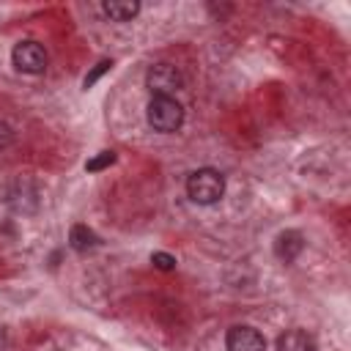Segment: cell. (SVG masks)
<instances>
[{
  "instance_id": "obj_4",
  "label": "cell",
  "mask_w": 351,
  "mask_h": 351,
  "mask_svg": "<svg viewBox=\"0 0 351 351\" xmlns=\"http://www.w3.org/2000/svg\"><path fill=\"white\" fill-rule=\"evenodd\" d=\"M11 60L22 74H41L47 69V49L38 41H19L11 52Z\"/></svg>"
},
{
  "instance_id": "obj_1",
  "label": "cell",
  "mask_w": 351,
  "mask_h": 351,
  "mask_svg": "<svg viewBox=\"0 0 351 351\" xmlns=\"http://www.w3.org/2000/svg\"><path fill=\"white\" fill-rule=\"evenodd\" d=\"M186 195L197 206H211L225 195V176L214 167H200L186 178Z\"/></svg>"
},
{
  "instance_id": "obj_5",
  "label": "cell",
  "mask_w": 351,
  "mask_h": 351,
  "mask_svg": "<svg viewBox=\"0 0 351 351\" xmlns=\"http://www.w3.org/2000/svg\"><path fill=\"white\" fill-rule=\"evenodd\" d=\"M225 346H228V351H266L263 335L258 329H252V326H233V329H228Z\"/></svg>"
},
{
  "instance_id": "obj_3",
  "label": "cell",
  "mask_w": 351,
  "mask_h": 351,
  "mask_svg": "<svg viewBox=\"0 0 351 351\" xmlns=\"http://www.w3.org/2000/svg\"><path fill=\"white\" fill-rule=\"evenodd\" d=\"M145 88L154 96H173L184 88V74L173 63H154L145 74Z\"/></svg>"
},
{
  "instance_id": "obj_6",
  "label": "cell",
  "mask_w": 351,
  "mask_h": 351,
  "mask_svg": "<svg viewBox=\"0 0 351 351\" xmlns=\"http://www.w3.org/2000/svg\"><path fill=\"white\" fill-rule=\"evenodd\" d=\"M302 250H304V239H302L299 230H282L277 236V241H274V255L280 261H285V263H291Z\"/></svg>"
},
{
  "instance_id": "obj_7",
  "label": "cell",
  "mask_w": 351,
  "mask_h": 351,
  "mask_svg": "<svg viewBox=\"0 0 351 351\" xmlns=\"http://www.w3.org/2000/svg\"><path fill=\"white\" fill-rule=\"evenodd\" d=\"M277 351H318L313 335H307L304 329H285L277 337Z\"/></svg>"
},
{
  "instance_id": "obj_10",
  "label": "cell",
  "mask_w": 351,
  "mask_h": 351,
  "mask_svg": "<svg viewBox=\"0 0 351 351\" xmlns=\"http://www.w3.org/2000/svg\"><path fill=\"white\" fill-rule=\"evenodd\" d=\"M112 162H115V151H99L93 159L85 162V170H88V173H99V170L110 167Z\"/></svg>"
},
{
  "instance_id": "obj_2",
  "label": "cell",
  "mask_w": 351,
  "mask_h": 351,
  "mask_svg": "<svg viewBox=\"0 0 351 351\" xmlns=\"http://www.w3.org/2000/svg\"><path fill=\"white\" fill-rule=\"evenodd\" d=\"M148 123L156 132L170 134L184 123V107L173 96H154L148 101Z\"/></svg>"
},
{
  "instance_id": "obj_8",
  "label": "cell",
  "mask_w": 351,
  "mask_h": 351,
  "mask_svg": "<svg viewBox=\"0 0 351 351\" xmlns=\"http://www.w3.org/2000/svg\"><path fill=\"white\" fill-rule=\"evenodd\" d=\"M101 11L112 22H129L132 16L140 14V3L137 0H107V3H101Z\"/></svg>"
},
{
  "instance_id": "obj_11",
  "label": "cell",
  "mask_w": 351,
  "mask_h": 351,
  "mask_svg": "<svg viewBox=\"0 0 351 351\" xmlns=\"http://www.w3.org/2000/svg\"><path fill=\"white\" fill-rule=\"evenodd\" d=\"M110 69H112V60H99V63L93 66V71H90V74H85L82 85H85V88H90V85H93V82H96V80H99L104 71H110Z\"/></svg>"
},
{
  "instance_id": "obj_12",
  "label": "cell",
  "mask_w": 351,
  "mask_h": 351,
  "mask_svg": "<svg viewBox=\"0 0 351 351\" xmlns=\"http://www.w3.org/2000/svg\"><path fill=\"white\" fill-rule=\"evenodd\" d=\"M151 263H154L156 269H162V271L176 269V258H173V255H167V252H154V255H151Z\"/></svg>"
},
{
  "instance_id": "obj_9",
  "label": "cell",
  "mask_w": 351,
  "mask_h": 351,
  "mask_svg": "<svg viewBox=\"0 0 351 351\" xmlns=\"http://www.w3.org/2000/svg\"><path fill=\"white\" fill-rule=\"evenodd\" d=\"M69 244H71L77 252H85V250L96 247L99 239H96V233H93L88 225H74V228L69 230Z\"/></svg>"
}]
</instances>
